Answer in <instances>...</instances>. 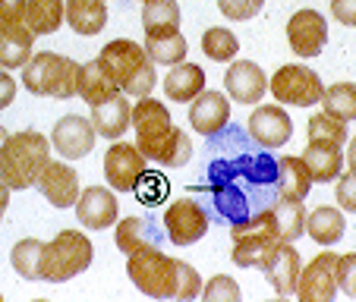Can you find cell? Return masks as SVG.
<instances>
[{
    "instance_id": "cell-1",
    "label": "cell",
    "mask_w": 356,
    "mask_h": 302,
    "mask_svg": "<svg viewBox=\"0 0 356 302\" xmlns=\"http://www.w3.org/2000/svg\"><path fill=\"white\" fill-rule=\"evenodd\" d=\"M193 192L202 195L209 221L236 227L281 201L277 158L259 145L246 126L227 123L221 133L209 135L202 183H195Z\"/></svg>"
},
{
    "instance_id": "cell-2",
    "label": "cell",
    "mask_w": 356,
    "mask_h": 302,
    "mask_svg": "<svg viewBox=\"0 0 356 302\" xmlns=\"http://www.w3.org/2000/svg\"><path fill=\"white\" fill-rule=\"evenodd\" d=\"M133 129H136V148L145 161H155L161 167H183L193 158V142L183 129L174 126L170 110L152 94L133 108Z\"/></svg>"
},
{
    "instance_id": "cell-3",
    "label": "cell",
    "mask_w": 356,
    "mask_h": 302,
    "mask_svg": "<svg viewBox=\"0 0 356 302\" xmlns=\"http://www.w3.org/2000/svg\"><path fill=\"white\" fill-rule=\"evenodd\" d=\"M127 271L136 290L145 296H155V299H195V296H202V277L195 274V268L180 258L164 255V249L133 252Z\"/></svg>"
},
{
    "instance_id": "cell-4",
    "label": "cell",
    "mask_w": 356,
    "mask_h": 302,
    "mask_svg": "<svg viewBox=\"0 0 356 302\" xmlns=\"http://www.w3.org/2000/svg\"><path fill=\"white\" fill-rule=\"evenodd\" d=\"M101 67L108 69V76L117 82L123 94H133V98H145V94L155 92L158 85V69L148 57V51L142 44L129 38H117L108 41L101 47Z\"/></svg>"
},
{
    "instance_id": "cell-5",
    "label": "cell",
    "mask_w": 356,
    "mask_h": 302,
    "mask_svg": "<svg viewBox=\"0 0 356 302\" xmlns=\"http://www.w3.org/2000/svg\"><path fill=\"white\" fill-rule=\"evenodd\" d=\"M47 161H51L47 135L35 133V129L7 135L3 148H0V183H7L10 192H22V189L35 186Z\"/></svg>"
},
{
    "instance_id": "cell-6",
    "label": "cell",
    "mask_w": 356,
    "mask_h": 302,
    "mask_svg": "<svg viewBox=\"0 0 356 302\" xmlns=\"http://www.w3.org/2000/svg\"><path fill=\"white\" fill-rule=\"evenodd\" d=\"M95 255V246L86 233L79 230H60L51 242H44L41 249V262H38V274L47 283H67L76 274L88 271Z\"/></svg>"
},
{
    "instance_id": "cell-7",
    "label": "cell",
    "mask_w": 356,
    "mask_h": 302,
    "mask_svg": "<svg viewBox=\"0 0 356 302\" xmlns=\"http://www.w3.org/2000/svg\"><path fill=\"white\" fill-rule=\"evenodd\" d=\"M22 69H26V73H22L26 92L41 94V98L67 101V98H73L76 88H79L82 63H76L73 57L41 51V54H32V60H29Z\"/></svg>"
},
{
    "instance_id": "cell-8",
    "label": "cell",
    "mask_w": 356,
    "mask_h": 302,
    "mask_svg": "<svg viewBox=\"0 0 356 302\" xmlns=\"http://www.w3.org/2000/svg\"><path fill=\"white\" fill-rule=\"evenodd\" d=\"M230 236H234V258L236 268H262L265 258L275 252V246L281 240L275 236V217L271 211H262V215L249 217V221L230 227Z\"/></svg>"
},
{
    "instance_id": "cell-9",
    "label": "cell",
    "mask_w": 356,
    "mask_h": 302,
    "mask_svg": "<svg viewBox=\"0 0 356 302\" xmlns=\"http://www.w3.org/2000/svg\"><path fill=\"white\" fill-rule=\"evenodd\" d=\"M271 94L277 104H290V108H312L318 104L325 94V85L318 79V73H312L302 63H287L281 67L268 82Z\"/></svg>"
},
{
    "instance_id": "cell-10",
    "label": "cell",
    "mask_w": 356,
    "mask_h": 302,
    "mask_svg": "<svg viewBox=\"0 0 356 302\" xmlns=\"http://www.w3.org/2000/svg\"><path fill=\"white\" fill-rule=\"evenodd\" d=\"M161 224L174 246H193V242H199L202 236L209 233L211 221H209V215H205V208H202V201L183 195V199L170 201V208L164 211Z\"/></svg>"
},
{
    "instance_id": "cell-11",
    "label": "cell",
    "mask_w": 356,
    "mask_h": 302,
    "mask_svg": "<svg viewBox=\"0 0 356 302\" xmlns=\"http://www.w3.org/2000/svg\"><path fill=\"white\" fill-rule=\"evenodd\" d=\"M337 293V255L334 252H318L296 280V296L302 302H331Z\"/></svg>"
},
{
    "instance_id": "cell-12",
    "label": "cell",
    "mask_w": 356,
    "mask_h": 302,
    "mask_svg": "<svg viewBox=\"0 0 356 302\" xmlns=\"http://www.w3.org/2000/svg\"><path fill=\"white\" fill-rule=\"evenodd\" d=\"M145 170V155L136 145H127V142H114L108 148V155H104V176H108L111 189H117V192H136Z\"/></svg>"
},
{
    "instance_id": "cell-13",
    "label": "cell",
    "mask_w": 356,
    "mask_h": 302,
    "mask_svg": "<svg viewBox=\"0 0 356 302\" xmlns=\"http://www.w3.org/2000/svg\"><path fill=\"white\" fill-rule=\"evenodd\" d=\"M287 41L296 57H318L328 44V22L318 10H296L287 22Z\"/></svg>"
},
{
    "instance_id": "cell-14",
    "label": "cell",
    "mask_w": 356,
    "mask_h": 302,
    "mask_svg": "<svg viewBox=\"0 0 356 302\" xmlns=\"http://www.w3.org/2000/svg\"><path fill=\"white\" fill-rule=\"evenodd\" d=\"M117 249L123 255H133V252H145V249H164L168 233H164V224H158L155 215H136V217H123L117 221Z\"/></svg>"
},
{
    "instance_id": "cell-15",
    "label": "cell",
    "mask_w": 356,
    "mask_h": 302,
    "mask_svg": "<svg viewBox=\"0 0 356 302\" xmlns=\"http://www.w3.org/2000/svg\"><path fill=\"white\" fill-rule=\"evenodd\" d=\"M246 133L262 148L275 151V148L290 142V135H293V120L287 117V110H284L281 104H259V108L252 110V117L246 120Z\"/></svg>"
},
{
    "instance_id": "cell-16",
    "label": "cell",
    "mask_w": 356,
    "mask_h": 302,
    "mask_svg": "<svg viewBox=\"0 0 356 302\" xmlns=\"http://www.w3.org/2000/svg\"><path fill=\"white\" fill-rule=\"evenodd\" d=\"M95 135L98 133H95L92 120H86L79 114H67L57 120L54 133H51V145H54V151L60 158L79 161V158H86L95 148Z\"/></svg>"
},
{
    "instance_id": "cell-17",
    "label": "cell",
    "mask_w": 356,
    "mask_h": 302,
    "mask_svg": "<svg viewBox=\"0 0 356 302\" xmlns=\"http://www.w3.org/2000/svg\"><path fill=\"white\" fill-rule=\"evenodd\" d=\"M35 186L54 208H73L76 199H79V174L63 161H47Z\"/></svg>"
},
{
    "instance_id": "cell-18",
    "label": "cell",
    "mask_w": 356,
    "mask_h": 302,
    "mask_svg": "<svg viewBox=\"0 0 356 302\" xmlns=\"http://www.w3.org/2000/svg\"><path fill=\"white\" fill-rule=\"evenodd\" d=\"M227 123H230V101H227V94L202 88V92L193 98V108H189V126H193L199 135H205V139H209V135L221 133Z\"/></svg>"
},
{
    "instance_id": "cell-19",
    "label": "cell",
    "mask_w": 356,
    "mask_h": 302,
    "mask_svg": "<svg viewBox=\"0 0 356 302\" xmlns=\"http://www.w3.org/2000/svg\"><path fill=\"white\" fill-rule=\"evenodd\" d=\"M76 217H79V224L88 230L114 227V224L120 221V208H117L114 192H111V189H101V186H88L86 192H79V199H76Z\"/></svg>"
},
{
    "instance_id": "cell-20",
    "label": "cell",
    "mask_w": 356,
    "mask_h": 302,
    "mask_svg": "<svg viewBox=\"0 0 356 302\" xmlns=\"http://www.w3.org/2000/svg\"><path fill=\"white\" fill-rule=\"evenodd\" d=\"M224 88L234 101L240 104H259L268 92V79H265L262 67L252 60H234L224 73Z\"/></svg>"
},
{
    "instance_id": "cell-21",
    "label": "cell",
    "mask_w": 356,
    "mask_h": 302,
    "mask_svg": "<svg viewBox=\"0 0 356 302\" xmlns=\"http://www.w3.org/2000/svg\"><path fill=\"white\" fill-rule=\"evenodd\" d=\"M300 252L293 249V242H277L275 252L265 258L262 274L268 277V283L275 287L277 296H293L296 293V280H300Z\"/></svg>"
},
{
    "instance_id": "cell-22",
    "label": "cell",
    "mask_w": 356,
    "mask_h": 302,
    "mask_svg": "<svg viewBox=\"0 0 356 302\" xmlns=\"http://www.w3.org/2000/svg\"><path fill=\"white\" fill-rule=\"evenodd\" d=\"M92 126L101 139H114V142L120 139V135L133 126V108H129L127 94L117 92L114 98L95 104L92 108Z\"/></svg>"
},
{
    "instance_id": "cell-23",
    "label": "cell",
    "mask_w": 356,
    "mask_h": 302,
    "mask_svg": "<svg viewBox=\"0 0 356 302\" xmlns=\"http://www.w3.org/2000/svg\"><path fill=\"white\" fill-rule=\"evenodd\" d=\"M32 41L35 35L26 28V22H7L0 26V67L19 69L32 60Z\"/></svg>"
},
{
    "instance_id": "cell-24",
    "label": "cell",
    "mask_w": 356,
    "mask_h": 302,
    "mask_svg": "<svg viewBox=\"0 0 356 302\" xmlns=\"http://www.w3.org/2000/svg\"><path fill=\"white\" fill-rule=\"evenodd\" d=\"M142 28H145V38H164V35L180 32L177 0H142Z\"/></svg>"
},
{
    "instance_id": "cell-25",
    "label": "cell",
    "mask_w": 356,
    "mask_h": 302,
    "mask_svg": "<svg viewBox=\"0 0 356 302\" xmlns=\"http://www.w3.org/2000/svg\"><path fill=\"white\" fill-rule=\"evenodd\" d=\"M117 92H120V88H117V82L108 76V69L101 67L98 57H95V60H88V63H82V69H79V88H76V94L86 101L88 108H95V104H101V101L114 98Z\"/></svg>"
},
{
    "instance_id": "cell-26",
    "label": "cell",
    "mask_w": 356,
    "mask_h": 302,
    "mask_svg": "<svg viewBox=\"0 0 356 302\" xmlns=\"http://www.w3.org/2000/svg\"><path fill=\"white\" fill-rule=\"evenodd\" d=\"M67 22L76 35H98L108 26V3L104 0H67Z\"/></svg>"
},
{
    "instance_id": "cell-27",
    "label": "cell",
    "mask_w": 356,
    "mask_h": 302,
    "mask_svg": "<svg viewBox=\"0 0 356 302\" xmlns=\"http://www.w3.org/2000/svg\"><path fill=\"white\" fill-rule=\"evenodd\" d=\"M67 19L63 0H26V13L22 22L32 35H54Z\"/></svg>"
},
{
    "instance_id": "cell-28",
    "label": "cell",
    "mask_w": 356,
    "mask_h": 302,
    "mask_svg": "<svg viewBox=\"0 0 356 302\" xmlns=\"http://www.w3.org/2000/svg\"><path fill=\"white\" fill-rule=\"evenodd\" d=\"M302 164L309 167L312 183H331V180L341 176L343 155H341V148H334V145H318V142H309L306 151H302Z\"/></svg>"
},
{
    "instance_id": "cell-29",
    "label": "cell",
    "mask_w": 356,
    "mask_h": 302,
    "mask_svg": "<svg viewBox=\"0 0 356 302\" xmlns=\"http://www.w3.org/2000/svg\"><path fill=\"white\" fill-rule=\"evenodd\" d=\"M202 88H205V69L199 63L183 60L164 76V92L170 101H193Z\"/></svg>"
},
{
    "instance_id": "cell-30",
    "label": "cell",
    "mask_w": 356,
    "mask_h": 302,
    "mask_svg": "<svg viewBox=\"0 0 356 302\" xmlns=\"http://www.w3.org/2000/svg\"><path fill=\"white\" fill-rule=\"evenodd\" d=\"M343 230H347V221L337 208L331 205H322L312 215H306V233L318 242V246H334V242L343 240Z\"/></svg>"
},
{
    "instance_id": "cell-31",
    "label": "cell",
    "mask_w": 356,
    "mask_h": 302,
    "mask_svg": "<svg viewBox=\"0 0 356 302\" xmlns=\"http://www.w3.org/2000/svg\"><path fill=\"white\" fill-rule=\"evenodd\" d=\"M277 174H281V199L302 201L309 195L312 176H309V167L302 164V158H293V155L277 158Z\"/></svg>"
},
{
    "instance_id": "cell-32",
    "label": "cell",
    "mask_w": 356,
    "mask_h": 302,
    "mask_svg": "<svg viewBox=\"0 0 356 302\" xmlns=\"http://www.w3.org/2000/svg\"><path fill=\"white\" fill-rule=\"evenodd\" d=\"M271 217H275V236L281 242H296L306 230V208L302 201H293V199H281L271 208Z\"/></svg>"
},
{
    "instance_id": "cell-33",
    "label": "cell",
    "mask_w": 356,
    "mask_h": 302,
    "mask_svg": "<svg viewBox=\"0 0 356 302\" xmlns=\"http://www.w3.org/2000/svg\"><path fill=\"white\" fill-rule=\"evenodd\" d=\"M318 104L325 108V114L337 117L343 123L356 120V82H334V85H328Z\"/></svg>"
},
{
    "instance_id": "cell-34",
    "label": "cell",
    "mask_w": 356,
    "mask_h": 302,
    "mask_svg": "<svg viewBox=\"0 0 356 302\" xmlns=\"http://www.w3.org/2000/svg\"><path fill=\"white\" fill-rule=\"evenodd\" d=\"M142 47L148 51V57H152L155 67H177V63H183L189 54V44L180 32L164 35V38H145Z\"/></svg>"
},
{
    "instance_id": "cell-35",
    "label": "cell",
    "mask_w": 356,
    "mask_h": 302,
    "mask_svg": "<svg viewBox=\"0 0 356 302\" xmlns=\"http://www.w3.org/2000/svg\"><path fill=\"white\" fill-rule=\"evenodd\" d=\"M306 135H309V142H318V145L341 148L343 142H347V123L322 110V114L309 117V123H306Z\"/></svg>"
},
{
    "instance_id": "cell-36",
    "label": "cell",
    "mask_w": 356,
    "mask_h": 302,
    "mask_svg": "<svg viewBox=\"0 0 356 302\" xmlns=\"http://www.w3.org/2000/svg\"><path fill=\"white\" fill-rule=\"evenodd\" d=\"M202 51H205V57L215 63H227L236 57V51H240V41H236V35L230 32V28H205L202 32Z\"/></svg>"
},
{
    "instance_id": "cell-37",
    "label": "cell",
    "mask_w": 356,
    "mask_h": 302,
    "mask_svg": "<svg viewBox=\"0 0 356 302\" xmlns=\"http://www.w3.org/2000/svg\"><path fill=\"white\" fill-rule=\"evenodd\" d=\"M41 249L44 242L41 240H19L10 252V262H13V271L26 280H41L38 274V262H41Z\"/></svg>"
},
{
    "instance_id": "cell-38",
    "label": "cell",
    "mask_w": 356,
    "mask_h": 302,
    "mask_svg": "<svg viewBox=\"0 0 356 302\" xmlns=\"http://www.w3.org/2000/svg\"><path fill=\"white\" fill-rule=\"evenodd\" d=\"M170 186H168V176L161 174V170H145L139 180V186H136V195H139V201L145 205V208H155V205H161L164 199H168Z\"/></svg>"
},
{
    "instance_id": "cell-39",
    "label": "cell",
    "mask_w": 356,
    "mask_h": 302,
    "mask_svg": "<svg viewBox=\"0 0 356 302\" xmlns=\"http://www.w3.org/2000/svg\"><path fill=\"white\" fill-rule=\"evenodd\" d=\"M202 299H209V302H236L240 299V287H236V280L218 274V277H211V280L202 287Z\"/></svg>"
},
{
    "instance_id": "cell-40",
    "label": "cell",
    "mask_w": 356,
    "mask_h": 302,
    "mask_svg": "<svg viewBox=\"0 0 356 302\" xmlns=\"http://www.w3.org/2000/svg\"><path fill=\"white\" fill-rule=\"evenodd\" d=\"M265 7V0H218V10L227 16L230 22H246L259 16Z\"/></svg>"
},
{
    "instance_id": "cell-41",
    "label": "cell",
    "mask_w": 356,
    "mask_h": 302,
    "mask_svg": "<svg viewBox=\"0 0 356 302\" xmlns=\"http://www.w3.org/2000/svg\"><path fill=\"white\" fill-rule=\"evenodd\" d=\"M337 290L356 299V255L337 258Z\"/></svg>"
},
{
    "instance_id": "cell-42",
    "label": "cell",
    "mask_w": 356,
    "mask_h": 302,
    "mask_svg": "<svg viewBox=\"0 0 356 302\" xmlns=\"http://www.w3.org/2000/svg\"><path fill=\"white\" fill-rule=\"evenodd\" d=\"M334 201L343 211L356 215V174L350 176H337V189H334Z\"/></svg>"
},
{
    "instance_id": "cell-43",
    "label": "cell",
    "mask_w": 356,
    "mask_h": 302,
    "mask_svg": "<svg viewBox=\"0 0 356 302\" xmlns=\"http://www.w3.org/2000/svg\"><path fill=\"white\" fill-rule=\"evenodd\" d=\"M331 16L341 26L356 28V0H331Z\"/></svg>"
},
{
    "instance_id": "cell-44",
    "label": "cell",
    "mask_w": 356,
    "mask_h": 302,
    "mask_svg": "<svg viewBox=\"0 0 356 302\" xmlns=\"http://www.w3.org/2000/svg\"><path fill=\"white\" fill-rule=\"evenodd\" d=\"M22 13H26V0H0V26L22 22Z\"/></svg>"
},
{
    "instance_id": "cell-45",
    "label": "cell",
    "mask_w": 356,
    "mask_h": 302,
    "mask_svg": "<svg viewBox=\"0 0 356 302\" xmlns=\"http://www.w3.org/2000/svg\"><path fill=\"white\" fill-rule=\"evenodd\" d=\"M13 98H16V79L3 67H0V110L10 108V104H13Z\"/></svg>"
},
{
    "instance_id": "cell-46",
    "label": "cell",
    "mask_w": 356,
    "mask_h": 302,
    "mask_svg": "<svg viewBox=\"0 0 356 302\" xmlns=\"http://www.w3.org/2000/svg\"><path fill=\"white\" fill-rule=\"evenodd\" d=\"M343 161H347L350 174H356V135L347 142V158H343Z\"/></svg>"
},
{
    "instance_id": "cell-47",
    "label": "cell",
    "mask_w": 356,
    "mask_h": 302,
    "mask_svg": "<svg viewBox=\"0 0 356 302\" xmlns=\"http://www.w3.org/2000/svg\"><path fill=\"white\" fill-rule=\"evenodd\" d=\"M7 205H10V189H7V183H0V221L7 215Z\"/></svg>"
},
{
    "instance_id": "cell-48",
    "label": "cell",
    "mask_w": 356,
    "mask_h": 302,
    "mask_svg": "<svg viewBox=\"0 0 356 302\" xmlns=\"http://www.w3.org/2000/svg\"><path fill=\"white\" fill-rule=\"evenodd\" d=\"M7 135H10V133H7V129H3V126H0V148H3V142H7Z\"/></svg>"
}]
</instances>
